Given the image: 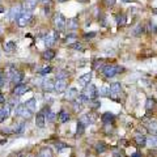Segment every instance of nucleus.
<instances>
[{"instance_id": "f257e3e1", "label": "nucleus", "mask_w": 157, "mask_h": 157, "mask_svg": "<svg viewBox=\"0 0 157 157\" xmlns=\"http://www.w3.org/2000/svg\"><path fill=\"white\" fill-rule=\"evenodd\" d=\"M33 21V13L30 11H22V13L20 14V17L17 18V25L18 28H25L28 25H30Z\"/></svg>"}, {"instance_id": "f03ea898", "label": "nucleus", "mask_w": 157, "mask_h": 157, "mask_svg": "<svg viewBox=\"0 0 157 157\" xmlns=\"http://www.w3.org/2000/svg\"><path fill=\"white\" fill-rule=\"evenodd\" d=\"M84 94L89 98V100H96V98H100V90H98V88L94 85V84H88L84 89L81 90Z\"/></svg>"}, {"instance_id": "7ed1b4c3", "label": "nucleus", "mask_w": 157, "mask_h": 157, "mask_svg": "<svg viewBox=\"0 0 157 157\" xmlns=\"http://www.w3.org/2000/svg\"><path fill=\"white\" fill-rule=\"evenodd\" d=\"M54 29L58 32H63L64 29H67V20L62 13H56L54 17Z\"/></svg>"}, {"instance_id": "20e7f679", "label": "nucleus", "mask_w": 157, "mask_h": 157, "mask_svg": "<svg viewBox=\"0 0 157 157\" xmlns=\"http://www.w3.org/2000/svg\"><path fill=\"white\" fill-rule=\"evenodd\" d=\"M59 33L60 32H58V30L54 29L51 33H47L46 36L43 37V42H45V46L47 48H50V47H52L54 45H55V42L59 39Z\"/></svg>"}, {"instance_id": "39448f33", "label": "nucleus", "mask_w": 157, "mask_h": 157, "mask_svg": "<svg viewBox=\"0 0 157 157\" xmlns=\"http://www.w3.org/2000/svg\"><path fill=\"white\" fill-rule=\"evenodd\" d=\"M117 66L118 64H110V63H106V64L104 66V68L101 70V73L104 75L105 78H113L114 76L118 75Z\"/></svg>"}, {"instance_id": "423d86ee", "label": "nucleus", "mask_w": 157, "mask_h": 157, "mask_svg": "<svg viewBox=\"0 0 157 157\" xmlns=\"http://www.w3.org/2000/svg\"><path fill=\"white\" fill-rule=\"evenodd\" d=\"M22 4H14V6L9 9V13H8V18L11 21H17V18L20 17V14L22 13Z\"/></svg>"}, {"instance_id": "0eeeda50", "label": "nucleus", "mask_w": 157, "mask_h": 157, "mask_svg": "<svg viewBox=\"0 0 157 157\" xmlns=\"http://www.w3.org/2000/svg\"><path fill=\"white\" fill-rule=\"evenodd\" d=\"M26 92H29V86L26 84H24V82H21V84H16L13 86L12 89V96H17V97H21L24 96Z\"/></svg>"}, {"instance_id": "6e6552de", "label": "nucleus", "mask_w": 157, "mask_h": 157, "mask_svg": "<svg viewBox=\"0 0 157 157\" xmlns=\"http://www.w3.org/2000/svg\"><path fill=\"white\" fill-rule=\"evenodd\" d=\"M41 88L43 89V92H45V93L54 92V90H55V80H52V78H43Z\"/></svg>"}, {"instance_id": "1a4fd4ad", "label": "nucleus", "mask_w": 157, "mask_h": 157, "mask_svg": "<svg viewBox=\"0 0 157 157\" xmlns=\"http://www.w3.org/2000/svg\"><path fill=\"white\" fill-rule=\"evenodd\" d=\"M78 94H80V92H78L77 88H75V86L68 88V89L66 90V93H64V100H67L68 102H72L78 97Z\"/></svg>"}, {"instance_id": "9d476101", "label": "nucleus", "mask_w": 157, "mask_h": 157, "mask_svg": "<svg viewBox=\"0 0 157 157\" xmlns=\"http://www.w3.org/2000/svg\"><path fill=\"white\" fill-rule=\"evenodd\" d=\"M68 89L67 80H55V92L56 94H64L66 90Z\"/></svg>"}, {"instance_id": "9b49d317", "label": "nucleus", "mask_w": 157, "mask_h": 157, "mask_svg": "<svg viewBox=\"0 0 157 157\" xmlns=\"http://www.w3.org/2000/svg\"><path fill=\"white\" fill-rule=\"evenodd\" d=\"M92 77H93L92 72L84 73V75H81L80 77L77 78V84L80 85L81 88H85V86H86L88 84H90V82H92Z\"/></svg>"}, {"instance_id": "f8f14e48", "label": "nucleus", "mask_w": 157, "mask_h": 157, "mask_svg": "<svg viewBox=\"0 0 157 157\" xmlns=\"http://www.w3.org/2000/svg\"><path fill=\"white\" fill-rule=\"evenodd\" d=\"M16 71H17V68H16L14 64H7L6 67H4V70H3L4 76H6V78L9 80V81H12V78L14 76V73H16Z\"/></svg>"}, {"instance_id": "ddd939ff", "label": "nucleus", "mask_w": 157, "mask_h": 157, "mask_svg": "<svg viewBox=\"0 0 157 157\" xmlns=\"http://www.w3.org/2000/svg\"><path fill=\"white\" fill-rule=\"evenodd\" d=\"M36 126L38 128H45L46 126V114L42 110H39L36 114Z\"/></svg>"}, {"instance_id": "4468645a", "label": "nucleus", "mask_w": 157, "mask_h": 157, "mask_svg": "<svg viewBox=\"0 0 157 157\" xmlns=\"http://www.w3.org/2000/svg\"><path fill=\"white\" fill-rule=\"evenodd\" d=\"M134 143L139 147V148H144V147H147V136L140 134V132H137V134L134 135Z\"/></svg>"}, {"instance_id": "2eb2a0df", "label": "nucleus", "mask_w": 157, "mask_h": 157, "mask_svg": "<svg viewBox=\"0 0 157 157\" xmlns=\"http://www.w3.org/2000/svg\"><path fill=\"white\" fill-rule=\"evenodd\" d=\"M132 36H134L135 38H139V37H141L143 34L145 33V24H143V22H139L137 25H135L134 28H132Z\"/></svg>"}, {"instance_id": "dca6fc26", "label": "nucleus", "mask_w": 157, "mask_h": 157, "mask_svg": "<svg viewBox=\"0 0 157 157\" xmlns=\"http://www.w3.org/2000/svg\"><path fill=\"white\" fill-rule=\"evenodd\" d=\"M156 107H157V100L155 97H148L145 100V105H144V109L147 113H151V111H153L156 110Z\"/></svg>"}, {"instance_id": "f3484780", "label": "nucleus", "mask_w": 157, "mask_h": 157, "mask_svg": "<svg viewBox=\"0 0 157 157\" xmlns=\"http://www.w3.org/2000/svg\"><path fill=\"white\" fill-rule=\"evenodd\" d=\"M58 121H59V123H60V124L68 123V122L71 121V114L68 113V110L62 109L60 111H59V114H58Z\"/></svg>"}, {"instance_id": "a211bd4d", "label": "nucleus", "mask_w": 157, "mask_h": 157, "mask_svg": "<svg viewBox=\"0 0 157 157\" xmlns=\"http://www.w3.org/2000/svg\"><path fill=\"white\" fill-rule=\"evenodd\" d=\"M115 119H117V117L110 111H105V113H102V115H101L102 124L104 123H115Z\"/></svg>"}, {"instance_id": "6ab92c4d", "label": "nucleus", "mask_w": 157, "mask_h": 157, "mask_svg": "<svg viewBox=\"0 0 157 157\" xmlns=\"http://www.w3.org/2000/svg\"><path fill=\"white\" fill-rule=\"evenodd\" d=\"M80 28V22H78V18L77 17H71L67 20V29L71 32H75Z\"/></svg>"}, {"instance_id": "aec40b11", "label": "nucleus", "mask_w": 157, "mask_h": 157, "mask_svg": "<svg viewBox=\"0 0 157 157\" xmlns=\"http://www.w3.org/2000/svg\"><path fill=\"white\" fill-rule=\"evenodd\" d=\"M145 33L148 34H157V25L153 20H148V21L145 22Z\"/></svg>"}, {"instance_id": "412c9836", "label": "nucleus", "mask_w": 157, "mask_h": 157, "mask_svg": "<svg viewBox=\"0 0 157 157\" xmlns=\"http://www.w3.org/2000/svg\"><path fill=\"white\" fill-rule=\"evenodd\" d=\"M105 64H106V62L104 60V59L97 58V59H94V60L92 62V70H93V71H100V72H101V70L104 68Z\"/></svg>"}, {"instance_id": "4be33fe9", "label": "nucleus", "mask_w": 157, "mask_h": 157, "mask_svg": "<svg viewBox=\"0 0 157 157\" xmlns=\"http://www.w3.org/2000/svg\"><path fill=\"white\" fill-rule=\"evenodd\" d=\"M94 149H96L97 153H105V152L109 149V145H107L104 140H98L94 144Z\"/></svg>"}, {"instance_id": "5701e85b", "label": "nucleus", "mask_w": 157, "mask_h": 157, "mask_svg": "<svg viewBox=\"0 0 157 157\" xmlns=\"http://www.w3.org/2000/svg\"><path fill=\"white\" fill-rule=\"evenodd\" d=\"M39 3V0H25L22 4V9L24 11H30L33 12V9L37 7V4Z\"/></svg>"}, {"instance_id": "b1692460", "label": "nucleus", "mask_w": 157, "mask_h": 157, "mask_svg": "<svg viewBox=\"0 0 157 157\" xmlns=\"http://www.w3.org/2000/svg\"><path fill=\"white\" fill-rule=\"evenodd\" d=\"M145 127H147V130H148V134L149 135H157V121H155V119H151L148 123L145 124Z\"/></svg>"}, {"instance_id": "393cba45", "label": "nucleus", "mask_w": 157, "mask_h": 157, "mask_svg": "<svg viewBox=\"0 0 157 157\" xmlns=\"http://www.w3.org/2000/svg\"><path fill=\"white\" fill-rule=\"evenodd\" d=\"M55 55H56L55 50H52V48H46V50L42 52V59L46 62H51L52 59L55 58Z\"/></svg>"}, {"instance_id": "a878e982", "label": "nucleus", "mask_w": 157, "mask_h": 157, "mask_svg": "<svg viewBox=\"0 0 157 157\" xmlns=\"http://www.w3.org/2000/svg\"><path fill=\"white\" fill-rule=\"evenodd\" d=\"M38 157H54V151L51 147H42L38 152Z\"/></svg>"}, {"instance_id": "bb28decb", "label": "nucleus", "mask_w": 157, "mask_h": 157, "mask_svg": "<svg viewBox=\"0 0 157 157\" xmlns=\"http://www.w3.org/2000/svg\"><path fill=\"white\" fill-rule=\"evenodd\" d=\"M115 22H117V26L119 28H124L127 25V16L124 13H119L115 16Z\"/></svg>"}, {"instance_id": "cd10ccee", "label": "nucleus", "mask_w": 157, "mask_h": 157, "mask_svg": "<svg viewBox=\"0 0 157 157\" xmlns=\"http://www.w3.org/2000/svg\"><path fill=\"white\" fill-rule=\"evenodd\" d=\"M25 128H26V123H25V121L24 122H18V123H16V126L13 127V134H16V135H21L25 132Z\"/></svg>"}, {"instance_id": "c85d7f7f", "label": "nucleus", "mask_w": 157, "mask_h": 157, "mask_svg": "<svg viewBox=\"0 0 157 157\" xmlns=\"http://www.w3.org/2000/svg\"><path fill=\"white\" fill-rule=\"evenodd\" d=\"M24 77H25V75H24V72L22 71H16V73H14V76L12 78V82L14 85L16 84H21V82L24 81Z\"/></svg>"}, {"instance_id": "c756f323", "label": "nucleus", "mask_w": 157, "mask_h": 157, "mask_svg": "<svg viewBox=\"0 0 157 157\" xmlns=\"http://www.w3.org/2000/svg\"><path fill=\"white\" fill-rule=\"evenodd\" d=\"M25 106H26L30 111L36 113V111H37V100H36V98H29V100L25 102Z\"/></svg>"}, {"instance_id": "7c9ffc66", "label": "nucleus", "mask_w": 157, "mask_h": 157, "mask_svg": "<svg viewBox=\"0 0 157 157\" xmlns=\"http://www.w3.org/2000/svg\"><path fill=\"white\" fill-rule=\"evenodd\" d=\"M56 119H58L56 113H54L52 110H47V113H46V122L47 123H55Z\"/></svg>"}, {"instance_id": "2f4dec72", "label": "nucleus", "mask_w": 157, "mask_h": 157, "mask_svg": "<svg viewBox=\"0 0 157 157\" xmlns=\"http://www.w3.org/2000/svg\"><path fill=\"white\" fill-rule=\"evenodd\" d=\"M14 50H16V42L8 41V42L4 43V51H6L7 54H12Z\"/></svg>"}, {"instance_id": "473e14b6", "label": "nucleus", "mask_w": 157, "mask_h": 157, "mask_svg": "<svg viewBox=\"0 0 157 157\" xmlns=\"http://www.w3.org/2000/svg\"><path fill=\"white\" fill-rule=\"evenodd\" d=\"M88 107L92 110V111H97V110H100V107H101V101L98 100V98H96V100H92L89 104H88Z\"/></svg>"}, {"instance_id": "72a5a7b5", "label": "nucleus", "mask_w": 157, "mask_h": 157, "mask_svg": "<svg viewBox=\"0 0 157 157\" xmlns=\"http://www.w3.org/2000/svg\"><path fill=\"white\" fill-rule=\"evenodd\" d=\"M68 76H70V73L67 70H59L55 73V80H67Z\"/></svg>"}, {"instance_id": "f704fd0d", "label": "nucleus", "mask_w": 157, "mask_h": 157, "mask_svg": "<svg viewBox=\"0 0 157 157\" xmlns=\"http://www.w3.org/2000/svg\"><path fill=\"white\" fill-rule=\"evenodd\" d=\"M33 117H34V113H33V111H30V110H29L28 107L25 106V107H24L22 114H21V117H20V118H22L24 121H26V122H28V121H30Z\"/></svg>"}, {"instance_id": "c9c22d12", "label": "nucleus", "mask_w": 157, "mask_h": 157, "mask_svg": "<svg viewBox=\"0 0 157 157\" xmlns=\"http://www.w3.org/2000/svg\"><path fill=\"white\" fill-rule=\"evenodd\" d=\"M85 130H86V127L82 124V123H80V122H77V126H76V134H75V136L76 137H81L82 135L85 134Z\"/></svg>"}, {"instance_id": "e433bc0d", "label": "nucleus", "mask_w": 157, "mask_h": 157, "mask_svg": "<svg viewBox=\"0 0 157 157\" xmlns=\"http://www.w3.org/2000/svg\"><path fill=\"white\" fill-rule=\"evenodd\" d=\"M102 131H104L106 135H111L113 132H114V123H104Z\"/></svg>"}, {"instance_id": "4c0bfd02", "label": "nucleus", "mask_w": 157, "mask_h": 157, "mask_svg": "<svg viewBox=\"0 0 157 157\" xmlns=\"http://www.w3.org/2000/svg\"><path fill=\"white\" fill-rule=\"evenodd\" d=\"M147 145H149L151 148H157V137L155 135L147 137Z\"/></svg>"}, {"instance_id": "58836bf2", "label": "nucleus", "mask_w": 157, "mask_h": 157, "mask_svg": "<svg viewBox=\"0 0 157 157\" xmlns=\"http://www.w3.org/2000/svg\"><path fill=\"white\" fill-rule=\"evenodd\" d=\"M98 90H100V97H105V98L110 97V86L104 85L101 89H98Z\"/></svg>"}, {"instance_id": "ea45409f", "label": "nucleus", "mask_w": 157, "mask_h": 157, "mask_svg": "<svg viewBox=\"0 0 157 157\" xmlns=\"http://www.w3.org/2000/svg\"><path fill=\"white\" fill-rule=\"evenodd\" d=\"M24 107H25V104H18L16 107H13V114H14V117H21L22 111H24Z\"/></svg>"}, {"instance_id": "a19ab883", "label": "nucleus", "mask_w": 157, "mask_h": 157, "mask_svg": "<svg viewBox=\"0 0 157 157\" xmlns=\"http://www.w3.org/2000/svg\"><path fill=\"white\" fill-rule=\"evenodd\" d=\"M71 107H72V110L75 111V113H80L82 109H84V105L78 104V102L75 100V101H72V102H71Z\"/></svg>"}, {"instance_id": "79ce46f5", "label": "nucleus", "mask_w": 157, "mask_h": 157, "mask_svg": "<svg viewBox=\"0 0 157 157\" xmlns=\"http://www.w3.org/2000/svg\"><path fill=\"white\" fill-rule=\"evenodd\" d=\"M68 145L67 143H64V141H58V143H55V145H54V148H55L58 152H62L63 149H66V148H68Z\"/></svg>"}, {"instance_id": "37998d69", "label": "nucleus", "mask_w": 157, "mask_h": 157, "mask_svg": "<svg viewBox=\"0 0 157 157\" xmlns=\"http://www.w3.org/2000/svg\"><path fill=\"white\" fill-rule=\"evenodd\" d=\"M75 42H77V38H76V34H68V36L66 37V43H68V45H73Z\"/></svg>"}, {"instance_id": "c03bdc74", "label": "nucleus", "mask_w": 157, "mask_h": 157, "mask_svg": "<svg viewBox=\"0 0 157 157\" xmlns=\"http://www.w3.org/2000/svg\"><path fill=\"white\" fill-rule=\"evenodd\" d=\"M117 4V0H102V6L105 8H113L115 7Z\"/></svg>"}, {"instance_id": "a18cd8bd", "label": "nucleus", "mask_w": 157, "mask_h": 157, "mask_svg": "<svg viewBox=\"0 0 157 157\" xmlns=\"http://www.w3.org/2000/svg\"><path fill=\"white\" fill-rule=\"evenodd\" d=\"M51 72H52V67L51 66H45L41 71H39V75H41V76H46V75H48V73H51Z\"/></svg>"}, {"instance_id": "49530a36", "label": "nucleus", "mask_w": 157, "mask_h": 157, "mask_svg": "<svg viewBox=\"0 0 157 157\" xmlns=\"http://www.w3.org/2000/svg\"><path fill=\"white\" fill-rule=\"evenodd\" d=\"M72 50H76V51H84V46H82L81 42H75L73 45L70 46Z\"/></svg>"}, {"instance_id": "de8ad7c7", "label": "nucleus", "mask_w": 157, "mask_h": 157, "mask_svg": "<svg viewBox=\"0 0 157 157\" xmlns=\"http://www.w3.org/2000/svg\"><path fill=\"white\" fill-rule=\"evenodd\" d=\"M97 36V32H89V33H84L82 34V38L85 39V41H90Z\"/></svg>"}, {"instance_id": "09e8293b", "label": "nucleus", "mask_w": 157, "mask_h": 157, "mask_svg": "<svg viewBox=\"0 0 157 157\" xmlns=\"http://www.w3.org/2000/svg\"><path fill=\"white\" fill-rule=\"evenodd\" d=\"M111 153H113V156H114V157H124V156H126V153L123 152V149H119V148L114 149V151L111 152Z\"/></svg>"}, {"instance_id": "8fccbe9b", "label": "nucleus", "mask_w": 157, "mask_h": 157, "mask_svg": "<svg viewBox=\"0 0 157 157\" xmlns=\"http://www.w3.org/2000/svg\"><path fill=\"white\" fill-rule=\"evenodd\" d=\"M7 102H9V104L12 105V107H16V106L20 104V100H18V97H17V96H13V97L11 98V100L7 101Z\"/></svg>"}, {"instance_id": "3c124183", "label": "nucleus", "mask_w": 157, "mask_h": 157, "mask_svg": "<svg viewBox=\"0 0 157 157\" xmlns=\"http://www.w3.org/2000/svg\"><path fill=\"white\" fill-rule=\"evenodd\" d=\"M7 118H8V117L6 115V113L3 111V107H0V123H3V122L7 119Z\"/></svg>"}, {"instance_id": "603ef678", "label": "nucleus", "mask_w": 157, "mask_h": 157, "mask_svg": "<svg viewBox=\"0 0 157 157\" xmlns=\"http://www.w3.org/2000/svg\"><path fill=\"white\" fill-rule=\"evenodd\" d=\"M4 81H6V76H4V72L0 70V88L4 85Z\"/></svg>"}, {"instance_id": "864d4df0", "label": "nucleus", "mask_w": 157, "mask_h": 157, "mask_svg": "<svg viewBox=\"0 0 157 157\" xmlns=\"http://www.w3.org/2000/svg\"><path fill=\"white\" fill-rule=\"evenodd\" d=\"M7 102V98H6V96L3 94V92H0V105H4Z\"/></svg>"}, {"instance_id": "5fc2aeb1", "label": "nucleus", "mask_w": 157, "mask_h": 157, "mask_svg": "<svg viewBox=\"0 0 157 157\" xmlns=\"http://www.w3.org/2000/svg\"><path fill=\"white\" fill-rule=\"evenodd\" d=\"M131 157H143V153L139 152V151H136V152H134V153L131 155Z\"/></svg>"}, {"instance_id": "6e6d98bb", "label": "nucleus", "mask_w": 157, "mask_h": 157, "mask_svg": "<svg viewBox=\"0 0 157 157\" xmlns=\"http://www.w3.org/2000/svg\"><path fill=\"white\" fill-rule=\"evenodd\" d=\"M39 3H42L43 6H51V0H39Z\"/></svg>"}, {"instance_id": "4d7b16f0", "label": "nucleus", "mask_w": 157, "mask_h": 157, "mask_svg": "<svg viewBox=\"0 0 157 157\" xmlns=\"http://www.w3.org/2000/svg\"><path fill=\"white\" fill-rule=\"evenodd\" d=\"M151 12L153 13V14H156V16H157V7H153V8H152V9H151Z\"/></svg>"}, {"instance_id": "13d9d810", "label": "nucleus", "mask_w": 157, "mask_h": 157, "mask_svg": "<svg viewBox=\"0 0 157 157\" xmlns=\"http://www.w3.org/2000/svg\"><path fill=\"white\" fill-rule=\"evenodd\" d=\"M7 143V139H2L0 140V144H6Z\"/></svg>"}, {"instance_id": "bf43d9fd", "label": "nucleus", "mask_w": 157, "mask_h": 157, "mask_svg": "<svg viewBox=\"0 0 157 157\" xmlns=\"http://www.w3.org/2000/svg\"><path fill=\"white\" fill-rule=\"evenodd\" d=\"M123 3H131V2H135V0H122Z\"/></svg>"}, {"instance_id": "052dcab7", "label": "nucleus", "mask_w": 157, "mask_h": 157, "mask_svg": "<svg viewBox=\"0 0 157 157\" xmlns=\"http://www.w3.org/2000/svg\"><path fill=\"white\" fill-rule=\"evenodd\" d=\"M56 2H59V3H64V2H67V0H56Z\"/></svg>"}, {"instance_id": "680f3d73", "label": "nucleus", "mask_w": 157, "mask_h": 157, "mask_svg": "<svg viewBox=\"0 0 157 157\" xmlns=\"http://www.w3.org/2000/svg\"><path fill=\"white\" fill-rule=\"evenodd\" d=\"M4 11V9H3V7H0V12H3Z\"/></svg>"}, {"instance_id": "e2e57ef3", "label": "nucleus", "mask_w": 157, "mask_h": 157, "mask_svg": "<svg viewBox=\"0 0 157 157\" xmlns=\"http://www.w3.org/2000/svg\"><path fill=\"white\" fill-rule=\"evenodd\" d=\"M156 137H157V135H156Z\"/></svg>"}]
</instances>
